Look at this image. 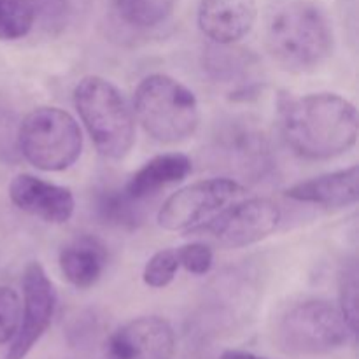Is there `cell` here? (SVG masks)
Listing matches in <instances>:
<instances>
[{
    "label": "cell",
    "instance_id": "7c38bea8",
    "mask_svg": "<svg viewBox=\"0 0 359 359\" xmlns=\"http://www.w3.org/2000/svg\"><path fill=\"white\" fill-rule=\"evenodd\" d=\"M9 198L23 212L53 224L67 223L76 209L69 188L46 182L30 174H20L11 181Z\"/></svg>",
    "mask_w": 359,
    "mask_h": 359
},
{
    "label": "cell",
    "instance_id": "3957f363",
    "mask_svg": "<svg viewBox=\"0 0 359 359\" xmlns=\"http://www.w3.org/2000/svg\"><path fill=\"white\" fill-rule=\"evenodd\" d=\"M133 111L144 132L161 144L182 142L200 125L195 93L165 74H153L140 81L133 97Z\"/></svg>",
    "mask_w": 359,
    "mask_h": 359
},
{
    "label": "cell",
    "instance_id": "277c9868",
    "mask_svg": "<svg viewBox=\"0 0 359 359\" xmlns=\"http://www.w3.org/2000/svg\"><path fill=\"white\" fill-rule=\"evenodd\" d=\"M74 105L98 153L121 160L135 142V121L121 91L98 76H88L74 90Z\"/></svg>",
    "mask_w": 359,
    "mask_h": 359
},
{
    "label": "cell",
    "instance_id": "9c48e42d",
    "mask_svg": "<svg viewBox=\"0 0 359 359\" xmlns=\"http://www.w3.org/2000/svg\"><path fill=\"white\" fill-rule=\"evenodd\" d=\"M280 216L279 205L272 200L251 198L219 210L209 223L200 224L191 231H207L224 248H248L273 233Z\"/></svg>",
    "mask_w": 359,
    "mask_h": 359
},
{
    "label": "cell",
    "instance_id": "ac0fdd59",
    "mask_svg": "<svg viewBox=\"0 0 359 359\" xmlns=\"http://www.w3.org/2000/svg\"><path fill=\"white\" fill-rule=\"evenodd\" d=\"M97 216L104 223L118 228H137L144 221L140 202L130 198L123 189H102L95 202Z\"/></svg>",
    "mask_w": 359,
    "mask_h": 359
},
{
    "label": "cell",
    "instance_id": "ba28073f",
    "mask_svg": "<svg viewBox=\"0 0 359 359\" xmlns=\"http://www.w3.org/2000/svg\"><path fill=\"white\" fill-rule=\"evenodd\" d=\"M244 191L231 177L205 179L179 189L161 205L158 224L168 231L193 230Z\"/></svg>",
    "mask_w": 359,
    "mask_h": 359
},
{
    "label": "cell",
    "instance_id": "e0dca14e",
    "mask_svg": "<svg viewBox=\"0 0 359 359\" xmlns=\"http://www.w3.org/2000/svg\"><path fill=\"white\" fill-rule=\"evenodd\" d=\"M256 58L244 49H230L228 46L216 44L207 49L203 56V69L216 83L231 86L233 95L251 93L255 90Z\"/></svg>",
    "mask_w": 359,
    "mask_h": 359
},
{
    "label": "cell",
    "instance_id": "44dd1931",
    "mask_svg": "<svg viewBox=\"0 0 359 359\" xmlns=\"http://www.w3.org/2000/svg\"><path fill=\"white\" fill-rule=\"evenodd\" d=\"M358 265L354 259H351L342 266L339 273V309L353 337H356L358 332Z\"/></svg>",
    "mask_w": 359,
    "mask_h": 359
},
{
    "label": "cell",
    "instance_id": "7402d4cb",
    "mask_svg": "<svg viewBox=\"0 0 359 359\" xmlns=\"http://www.w3.org/2000/svg\"><path fill=\"white\" fill-rule=\"evenodd\" d=\"M179 258L177 251L174 249H161V251L154 252L146 263L142 272L144 283L154 290H161L167 287L172 280L175 279V273L179 270Z\"/></svg>",
    "mask_w": 359,
    "mask_h": 359
},
{
    "label": "cell",
    "instance_id": "5b68a950",
    "mask_svg": "<svg viewBox=\"0 0 359 359\" xmlns=\"http://www.w3.org/2000/svg\"><path fill=\"white\" fill-rule=\"evenodd\" d=\"M18 149L28 163L44 172L72 167L83 151V133L69 112L58 107H39L18 128Z\"/></svg>",
    "mask_w": 359,
    "mask_h": 359
},
{
    "label": "cell",
    "instance_id": "d6986e66",
    "mask_svg": "<svg viewBox=\"0 0 359 359\" xmlns=\"http://www.w3.org/2000/svg\"><path fill=\"white\" fill-rule=\"evenodd\" d=\"M179 0H114L118 14L132 27L153 28L163 23Z\"/></svg>",
    "mask_w": 359,
    "mask_h": 359
},
{
    "label": "cell",
    "instance_id": "ffe728a7",
    "mask_svg": "<svg viewBox=\"0 0 359 359\" xmlns=\"http://www.w3.org/2000/svg\"><path fill=\"white\" fill-rule=\"evenodd\" d=\"M35 9L30 0H0V41H18L30 34Z\"/></svg>",
    "mask_w": 359,
    "mask_h": 359
},
{
    "label": "cell",
    "instance_id": "7a4b0ae2",
    "mask_svg": "<svg viewBox=\"0 0 359 359\" xmlns=\"http://www.w3.org/2000/svg\"><path fill=\"white\" fill-rule=\"evenodd\" d=\"M266 49L287 72L318 69L333 53V28L318 6L304 0L283 4L266 21Z\"/></svg>",
    "mask_w": 359,
    "mask_h": 359
},
{
    "label": "cell",
    "instance_id": "d4e9b609",
    "mask_svg": "<svg viewBox=\"0 0 359 359\" xmlns=\"http://www.w3.org/2000/svg\"><path fill=\"white\" fill-rule=\"evenodd\" d=\"M219 359H265V358L255 356V354L251 353H242V351H224V353L219 356Z\"/></svg>",
    "mask_w": 359,
    "mask_h": 359
},
{
    "label": "cell",
    "instance_id": "4fadbf2b",
    "mask_svg": "<svg viewBox=\"0 0 359 359\" xmlns=\"http://www.w3.org/2000/svg\"><path fill=\"white\" fill-rule=\"evenodd\" d=\"M256 16V0H202L198 27L214 44L231 46L252 30Z\"/></svg>",
    "mask_w": 359,
    "mask_h": 359
},
{
    "label": "cell",
    "instance_id": "8992f818",
    "mask_svg": "<svg viewBox=\"0 0 359 359\" xmlns=\"http://www.w3.org/2000/svg\"><path fill=\"white\" fill-rule=\"evenodd\" d=\"M353 335L337 305L307 300L294 305L277 326L280 349L294 356H316L339 349Z\"/></svg>",
    "mask_w": 359,
    "mask_h": 359
},
{
    "label": "cell",
    "instance_id": "6da1fadb",
    "mask_svg": "<svg viewBox=\"0 0 359 359\" xmlns=\"http://www.w3.org/2000/svg\"><path fill=\"white\" fill-rule=\"evenodd\" d=\"M279 125L287 146L307 160H332L356 146L358 109L337 93L279 98Z\"/></svg>",
    "mask_w": 359,
    "mask_h": 359
},
{
    "label": "cell",
    "instance_id": "9a60e30c",
    "mask_svg": "<svg viewBox=\"0 0 359 359\" xmlns=\"http://www.w3.org/2000/svg\"><path fill=\"white\" fill-rule=\"evenodd\" d=\"M107 248L93 235H81L60 251V270L79 290L95 286L107 266Z\"/></svg>",
    "mask_w": 359,
    "mask_h": 359
},
{
    "label": "cell",
    "instance_id": "2e32d148",
    "mask_svg": "<svg viewBox=\"0 0 359 359\" xmlns=\"http://www.w3.org/2000/svg\"><path fill=\"white\" fill-rule=\"evenodd\" d=\"M193 163L186 154L167 153L154 156L142 168L135 172L126 182L123 191L130 198L142 202L149 196L156 195L163 188L184 181L191 172Z\"/></svg>",
    "mask_w": 359,
    "mask_h": 359
},
{
    "label": "cell",
    "instance_id": "603a6c76",
    "mask_svg": "<svg viewBox=\"0 0 359 359\" xmlns=\"http://www.w3.org/2000/svg\"><path fill=\"white\" fill-rule=\"evenodd\" d=\"M21 323L20 294L9 286H0V346L16 337Z\"/></svg>",
    "mask_w": 359,
    "mask_h": 359
},
{
    "label": "cell",
    "instance_id": "8fae6325",
    "mask_svg": "<svg viewBox=\"0 0 359 359\" xmlns=\"http://www.w3.org/2000/svg\"><path fill=\"white\" fill-rule=\"evenodd\" d=\"M174 330L158 316L125 323L111 333L102 349V359H174Z\"/></svg>",
    "mask_w": 359,
    "mask_h": 359
},
{
    "label": "cell",
    "instance_id": "30bf717a",
    "mask_svg": "<svg viewBox=\"0 0 359 359\" xmlns=\"http://www.w3.org/2000/svg\"><path fill=\"white\" fill-rule=\"evenodd\" d=\"M21 323L7 359H23L41 340L56 311V291L41 263L32 262L23 273Z\"/></svg>",
    "mask_w": 359,
    "mask_h": 359
},
{
    "label": "cell",
    "instance_id": "52a82bcc",
    "mask_svg": "<svg viewBox=\"0 0 359 359\" xmlns=\"http://www.w3.org/2000/svg\"><path fill=\"white\" fill-rule=\"evenodd\" d=\"M209 153L214 165L245 181H262L273 167L269 137L245 118L221 123L212 135Z\"/></svg>",
    "mask_w": 359,
    "mask_h": 359
},
{
    "label": "cell",
    "instance_id": "cb8c5ba5",
    "mask_svg": "<svg viewBox=\"0 0 359 359\" xmlns=\"http://www.w3.org/2000/svg\"><path fill=\"white\" fill-rule=\"evenodd\" d=\"M179 265L184 266L193 276H205L214 263V252L203 242H191L177 249Z\"/></svg>",
    "mask_w": 359,
    "mask_h": 359
},
{
    "label": "cell",
    "instance_id": "5bb4252c",
    "mask_svg": "<svg viewBox=\"0 0 359 359\" xmlns=\"http://www.w3.org/2000/svg\"><path fill=\"white\" fill-rule=\"evenodd\" d=\"M287 198L302 203L344 209L351 207L359 198V167L353 165L344 170L330 172L309 181L298 182L284 191Z\"/></svg>",
    "mask_w": 359,
    "mask_h": 359
}]
</instances>
